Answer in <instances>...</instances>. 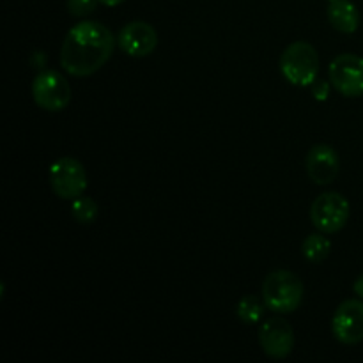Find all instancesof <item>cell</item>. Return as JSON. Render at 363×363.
Returning a JSON list of instances; mask_svg holds the SVG:
<instances>
[{"instance_id": "cell-13", "label": "cell", "mask_w": 363, "mask_h": 363, "mask_svg": "<svg viewBox=\"0 0 363 363\" xmlns=\"http://www.w3.org/2000/svg\"><path fill=\"white\" fill-rule=\"evenodd\" d=\"M330 250H332V243H330L325 233L308 234L305 238L303 245H301V252H303L305 259L308 262H314V264H319V262L325 261L330 255Z\"/></svg>"}, {"instance_id": "cell-1", "label": "cell", "mask_w": 363, "mask_h": 363, "mask_svg": "<svg viewBox=\"0 0 363 363\" xmlns=\"http://www.w3.org/2000/svg\"><path fill=\"white\" fill-rule=\"evenodd\" d=\"M117 39L106 25L84 20L71 27L60 46V66L71 77H91L112 57Z\"/></svg>"}, {"instance_id": "cell-8", "label": "cell", "mask_w": 363, "mask_h": 363, "mask_svg": "<svg viewBox=\"0 0 363 363\" xmlns=\"http://www.w3.org/2000/svg\"><path fill=\"white\" fill-rule=\"evenodd\" d=\"M294 330L286 319L269 318L259 328V344L266 357L282 360L287 358L294 350Z\"/></svg>"}, {"instance_id": "cell-3", "label": "cell", "mask_w": 363, "mask_h": 363, "mask_svg": "<svg viewBox=\"0 0 363 363\" xmlns=\"http://www.w3.org/2000/svg\"><path fill=\"white\" fill-rule=\"evenodd\" d=\"M280 73L296 87H311L319 74L318 50L307 41L289 45L280 57Z\"/></svg>"}, {"instance_id": "cell-15", "label": "cell", "mask_w": 363, "mask_h": 363, "mask_svg": "<svg viewBox=\"0 0 363 363\" xmlns=\"http://www.w3.org/2000/svg\"><path fill=\"white\" fill-rule=\"evenodd\" d=\"M98 213L99 206L96 204L94 199L91 197L80 195V197L74 199V201L71 202V216H73L78 223H82V225H89V223L94 222V220L98 218Z\"/></svg>"}, {"instance_id": "cell-12", "label": "cell", "mask_w": 363, "mask_h": 363, "mask_svg": "<svg viewBox=\"0 0 363 363\" xmlns=\"http://www.w3.org/2000/svg\"><path fill=\"white\" fill-rule=\"evenodd\" d=\"M328 20L335 30L353 34L360 27V13L351 0H332L328 6Z\"/></svg>"}, {"instance_id": "cell-2", "label": "cell", "mask_w": 363, "mask_h": 363, "mask_svg": "<svg viewBox=\"0 0 363 363\" xmlns=\"http://www.w3.org/2000/svg\"><path fill=\"white\" fill-rule=\"evenodd\" d=\"M305 287L296 273L289 269L272 272L262 282V300L277 314H291L300 308Z\"/></svg>"}, {"instance_id": "cell-18", "label": "cell", "mask_w": 363, "mask_h": 363, "mask_svg": "<svg viewBox=\"0 0 363 363\" xmlns=\"http://www.w3.org/2000/svg\"><path fill=\"white\" fill-rule=\"evenodd\" d=\"M353 291L357 293V296H360L363 300V275H360L357 279V282L353 284Z\"/></svg>"}, {"instance_id": "cell-20", "label": "cell", "mask_w": 363, "mask_h": 363, "mask_svg": "<svg viewBox=\"0 0 363 363\" xmlns=\"http://www.w3.org/2000/svg\"><path fill=\"white\" fill-rule=\"evenodd\" d=\"M328 2H332V0H328Z\"/></svg>"}, {"instance_id": "cell-19", "label": "cell", "mask_w": 363, "mask_h": 363, "mask_svg": "<svg viewBox=\"0 0 363 363\" xmlns=\"http://www.w3.org/2000/svg\"><path fill=\"white\" fill-rule=\"evenodd\" d=\"M123 2L124 0H99V4H103V6H106V7H116Z\"/></svg>"}, {"instance_id": "cell-7", "label": "cell", "mask_w": 363, "mask_h": 363, "mask_svg": "<svg viewBox=\"0 0 363 363\" xmlns=\"http://www.w3.org/2000/svg\"><path fill=\"white\" fill-rule=\"evenodd\" d=\"M328 78L333 87L346 98L363 96V57L342 53L328 66Z\"/></svg>"}, {"instance_id": "cell-5", "label": "cell", "mask_w": 363, "mask_h": 363, "mask_svg": "<svg viewBox=\"0 0 363 363\" xmlns=\"http://www.w3.org/2000/svg\"><path fill=\"white\" fill-rule=\"evenodd\" d=\"M350 202L339 191L321 194L311 206V220L319 233L335 234L344 229L350 220Z\"/></svg>"}, {"instance_id": "cell-14", "label": "cell", "mask_w": 363, "mask_h": 363, "mask_svg": "<svg viewBox=\"0 0 363 363\" xmlns=\"http://www.w3.org/2000/svg\"><path fill=\"white\" fill-rule=\"evenodd\" d=\"M266 303L262 298L255 296V294H247L240 300L236 307V314L245 325H255V323L261 321L264 318V311H266Z\"/></svg>"}, {"instance_id": "cell-16", "label": "cell", "mask_w": 363, "mask_h": 363, "mask_svg": "<svg viewBox=\"0 0 363 363\" xmlns=\"http://www.w3.org/2000/svg\"><path fill=\"white\" fill-rule=\"evenodd\" d=\"M98 2L99 0H67L66 7H67V13H69L71 16L84 18V16H89L91 13H94Z\"/></svg>"}, {"instance_id": "cell-9", "label": "cell", "mask_w": 363, "mask_h": 363, "mask_svg": "<svg viewBox=\"0 0 363 363\" xmlns=\"http://www.w3.org/2000/svg\"><path fill=\"white\" fill-rule=\"evenodd\" d=\"M332 333L346 346L360 344L363 340V301L346 300L337 307L332 319Z\"/></svg>"}, {"instance_id": "cell-11", "label": "cell", "mask_w": 363, "mask_h": 363, "mask_svg": "<svg viewBox=\"0 0 363 363\" xmlns=\"http://www.w3.org/2000/svg\"><path fill=\"white\" fill-rule=\"evenodd\" d=\"M305 165H307L308 177L315 184L325 186V184L333 183L339 176L340 158L332 145L318 144L308 151Z\"/></svg>"}, {"instance_id": "cell-4", "label": "cell", "mask_w": 363, "mask_h": 363, "mask_svg": "<svg viewBox=\"0 0 363 363\" xmlns=\"http://www.w3.org/2000/svg\"><path fill=\"white\" fill-rule=\"evenodd\" d=\"M48 177L53 194L64 201H74L87 190L85 167L71 156H64L53 162L48 170Z\"/></svg>"}, {"instance_id": "cell-6", "label": "cell", "mask_w": 363, "mask_h": 363, "mask_svg": "<svg viewBox=\"0 0 363 363\" xmlns=\"http://www.w3.org/2000/svg\"><path fill=\"white\" fill-rule=\"evenodd\" d=\"M32 98L46 112H60L71 101V85L59 71H41L32 82Z\"/></svg>"}, {"instance_id": "cell-17", "label": "cell", "mask_w": 363, "mask_h": 363, "mask_svg": "<svg viewBox=\"0 0 363 363\" xmlns=\"http://www.w3.org/2000/svg\"><path fill=\"white\" fill-rule=\"evenodd\" d=\"M311 87H312V94L315 96V99L323 101V99L328 98L330 87H328V84H326L325 80H315L314 84L311 85Z\"/></svg>"}, {"instance_id": "cell-10", "label": "cell", "mask_w": 363, "mask_h": 363, "mask_svg": "<svg viewBox=\"0 0 363 363\" xmlns=\"http://www.w3.org/2000/svg\"><path fill=\"white\" fill-rule=\"evenodd\" d=\"M117 46L130 57H147L158 46V32L147 21H130L117 34Z\"/></svg>"}]
</instances>
